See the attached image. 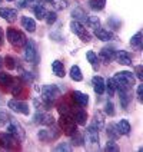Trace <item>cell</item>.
<instances>
[{
	"instance_id": "obj_14",
	"label": "cell",
	"mask_w": 143,
	"mask_h": 152,
	"mask_svg": "<svg viewBox=\"0 0 143 152\" xmlns=\"http://www.w3.org/2000/svg\"><path fill=\"white\" fill-rule=\"evenodd\" d=\"M115 53H116V50H115V48H112V46H106V48H103L100 52V59L105 62V63H109L110 60L115 59Z\"/></svg>"
},
{
	"instance_id": "obj_29",
	"label": "cell",
	"mask_w": 143,
	"mask_h": 152,
	"mask_svg": "<svg viewBox=\"0 0 143 152\" xmlns=\"http://www.w3.org/2000/svg\"><path fill=\"white\" fill-rule=\"evenodd\" d=\"M34 12V16L37 17L39 20H43L44 17H46V15H47V10L44 9V6H42V4H36L33 9Z\"/></svg>"
},
{
	"instance_id": "obj_45",
	"label": "cell",
	"mask_w": 143,
	"mask_h": 152,
	"mask_svg": "<svg viewBox=\"0 0 143 152\" xmlns=\"http://www.w3.org/2000/svg\"><path fill=\"white\" fill-rule=\"evenodd\" d=\"M137 99H139V102L143 101V83H140L139 86H137Z\"/></svg>"
},
{
	"instance_id": "obj_18",
	"label": "cell",
	"mask_w": 143,
	"mask_h": 152,
	"mask_svg": "<svg viewBox=\"0 0 143 152\" xmlns=\"http://www.w3.org/2000/svg\"><path fill=\"white\" fill-rule=\"evenodd\" d=\"M119 99H120V105L123 109H127L129 103H130V89H120L119 91Z\"/></svg>"
},
{
	"instance_id": "obj_34",
	"label": "cell",
	"mask_w": 143,
	"mask_h": 152,
	"mask_svg": "<svg viewBox=\"0 0 143 152\" xmlns=\"http://www.w3.org/2000/svg\"><path fill=\"white\" fill-rule=\"evenodd\" d=\"M105 88L107 89V92H109L110 96H113V95H115V92H116V85H115V80H113V77L107 80V83L105 85Z\"/></svg>"
},
{
	"instance_id": "obj_20",
	"label": "cell",
	"mask_w": 143,
	"mask_h": 152,
	"mask_svg": "<svg viewBox=\"0 0 143 152\" xmlns=\"http://www.w3.org/2000/svg\"><path fill=\"white\" fill-rule=\"evenodd\" d=\"M22 26H23V29H26V30L30 32V33H33L34 30H36V22L29 16L22 17Z\"/></svg>"
},
{
	"instance_id": "obj_40",
	"label": "cell",
	"mask_w": 143,
	"mask_h": 152,
	"mask_svg": "<svg viewBox=\"0 0 143 152\" xmlns=\"http://www.w3.org/2000/svg\"><path fill=\"white\" fill-rule=\"evenodd\" d=\"M9 119H10V118H9L7 113H6L4 110L0 109V125H6V124L9 122Z\"/></svg>"
},
{
	"instance_id": "obj_13",
	"label": "cell",
	"mask_w": 143,
	"mask_h": 152,
	"mask_svg": "<svg viewBox=\"0 0 143 152\" xmlns=\"http://www.w3.org/2000/svg\"><path fill=\"white\" fill-rule=\"evenodd\" d=\"M0 17H3L9 23H13L17 17V10L9 7H0Z\"/></svg>"
},
{
	"instance_id": "obj_27",
	"label": "cell",
	"mask_w": 143,
	"mask_h": 152,
	"mask_svg": "<svg viewBox=\"0 0 143 152\" xmlns=\"http://www.w3.org/2000/svg\"><path fill=\"white\" fill-rule=\"evenodd\" d=\"M89 6L94 12H100L106 6V0H89Z\"/></svg>"
},
{
	"instance_id": "obj_16",
	"label": "cell",
	"mask_w": 143,
	"mask_h": 152,
	"mask_svg": "<svg viewBox=\"0 0 143 152\" xmlns=\"http://www.w3.org/2000/svg\"><path fill=\"white\" fill-rule=\"evenodd\" d=\"M92 85H93L94 92L97 93V95H103L105 91H106V88H105V80H103V77H100V76H94L92 79Z\"/></svg>"
},
{
	"instance_id": "obj_8",
	"label": "cell",
	"mask_w": 143,
	"mask_h": 152,
	"mask_svg": "<svg viewBox=\"0 0 143 152\" xmlns=\"http://www.w3.org/2000/svg\"><path fill=\"white\" fill-rule=\"evenodd\" d=\"M83 136L86 138V142L89 145H92L94 148H99V128L96 126V124L89 125Z\"/></svg>"
},
{
	"instance_id": "obj_23",
	"label": "cell",
	"mask_w": 143,
	"mask_h": 152,
	"mask_svg": "<svg viewBox=\"0 0 143 152\" xmlns=\"http://www.w3.org/2000/svg\"><path fill=\"white\" fill-rule=\"evenodd\" d=\"M86 59L89 60V63L92 65L93 70H99V59H97V55L93 50L86 52Z\"/></svg>"
},
{
	"instance_id": "obj_22",
	"label": "cell",
	"mask_w": 143,
	"mask_h": 152,
	"mask_svg": "<svg viewBox=\"0 0 143 152\" xmlns=\"http://www.w3.org/2000/svg\"><path fill=\"white\" fill-rule=\"evenodd\" d=\"M116 126H118V131H119L120 135H129V134H130V124H129L127 119L119 121V124Z\"/></svg>"
},
{
	"instance_id": "obj_11",
	"label": "cell",
	"mask_w": 143,
	"mask_h": 152,
	"mask_svg": "<svg viewBox=\"0 0 143 152\" xmlns=\"http://www.w3.org/2000/svg\"><path fill=\"white\" fill-rule=\"evenodd\" d=\"M72 99H73V102H75L77 106H80V108L87 106V103H89V96L83 92H79V91L72 92Z\"/></svg>"
},
{
	"instance_id": "obj_4",
	"label": "cell",
	"mask_w": 143,
	"mask_h": 152,
	"mask_svg": "<svg viewBox=\"0 0 143 152\" xmlns=\"http://www.w3.org/2000/svg\"><path fill=\"white\" fill-rule=\"evenodd\" d=\"M25 59L29 63L37 65L39 62V53H37V46L33 40H26L25 43Z\"/></svg>"
},
{
	"instance_id": "obj_49",
	"label": "cell",
	"mask_w": 143,
	"mask_h": 152,
	"mask_svg": "<svg viewBox=\"0 0 143 152\" xmlns=\"http://www.w3.org/2000/svg\"><path fill=\"white\" fill-rule=\"evenodd\" d=\"M7 1H13V0H7Z\"/></svg>"
},
{
	"instance_id": "obj_37",
	"label": "cell",
	"mask_w": 143,
	"mask_h": 152,
	"mask_svg": "<svg viewBox=\"0 0 143 152\" xmlns=\"http://www.w3.org/2000/svg\"><path fill=\"white\" fill-rule=\"evenodd\" d=\"M105 113L109 115V116L115 115V106H113L112 102H106V105H105Z\"/></svg>"
},
{
	"instance_id": "obj_21",
	"label": "cell",
	"mask_w": 143,
	"mask_h": 152,
	"mask_svg": "<svg viewBox=\"0 0 143 152\" xmlns=\"http://www.w3.org/2000/svg\"><path fill=\"white\" fill-rule=\"evenodd\" d=\"M52 70H53V73L57 77H63L65 76V65L60 60H54L52 63Z\"/></svg>"
},
{
	"instance_id": "obj_46",
	"label": "cell",
	"mask_w": 143,
	"mask_h": 152,
	"mask_svg": "<svg viewBox=\"0 0 143 152\" xmlns=\"http://www.w3.org/2000/svg\"><path fill=\"white\" fill-rule=\"evenodd\" d=\"M22 79H23V80H26V82H30V80L33 79V76H32V73L23 72V73H22Z\"/></svg>"
},
{
	"instance_id": "obj_9",
	"label": "cell",
	"mask_w": 143,
	"mask_h": 152,
	"mask_svg": "<svg viewBox=\"0 0 143 152\" xmlns=\"http://www.w3.org/2000/svg\"><path fill=\"white\" fill-rule=\"evenodd\" d=\"M9 108L13 110V112H17V113H22V115H30V108L29 105L23 101H19V99H12L9 101Z\"/></svg>"
},
{
	"instance_id": "obj_47",
	"label": "cell",
	"mask_w": 143,
	"mask_h": 152,
	"mask_svg": "<svg viewBox=\"0 0 143 152\" xmlns=\"http://www.w3.org/2000/svg\"><path fill=\"white\" fill-rule=\"evenodd\" d=\"M3 40H4V32H3V29L0 27V46L3 45Z\"/></svg>"
},
{
	"instance_id": "obj_39",
	"label": "cell",
	"mask_w": 143,
	"mask_h": 152,
	"mask_svg": "<svg viewBox=\"0 0 143 152\" xmlns=\"http://www.w3.org/2000/svg\"><path fill=\"white\" fill-rule=\"evenodd\" d=\"M105 151H119V146L116 145V142H115V139L113 141H109L107 144H106V148H105Z\"/></svg>"
},
{
	"instance_id": "obj_24",
	"label": "cell",
	"mask_w": 143,
	"mask_h": 152,
	"mask_svg": "<svg viewBox=\"0 0 143 152\" xmlns=\"http://www.w3.org/2000/svg\"><path fill=\"white\" fill-rule=\"evenodd\" d=\"M72 17H73L75 20H77V22H86L87 15H86L80 7H75L72 10Z\"/></svg>"
},
{
	"instance_id": "obj_41",
	"label": "cell",
	"mask_w": 143,
	"mask_h": 152,
	"mask_svg": "<svg viewBox=\"0 0 143 152\" xmlns=\"http://www.w3.org/2000/svg\"><path fill=\"white\" fill-rule=\"evenodd\" d=\"M22 4H25L23 7H26V6H29V7H32V6H36V4H40V0H23L22 1Z\"/></svg>"
},
{
	"instance_id": "obj_38",
	"label": "cell",
	"mask_w": 143,
	"mask_h": 152,
	"mask_svg": "<svg viewBox=\"0 0 143 152\" xmlns=\"http://www.w3.org/2000/svg\"><path fill=\"white\" fill-rule=\"evenodd\" d=\"M46 22H47V25H53L54 22H56V19H57V16H56V13L54 12H47V15H46Z\"/></svg>"
},
{
	"instance_id": "obj_36",
	"label": "cell",
	"mask_w": 143,
	"mask_h": 152,
	"mask_svg": "<svg viewBox=\"0 0 143 152\" xmlns=\"http://www.w3.org/2000/svg\"><path fill=\"white\" fill-rule=\"evenodd\" d=\"M39 138H40L42 141H49V139H54L56 136L52 135L50 131H47V129H43V131H40V132H39Z\"/></svg>"
},
{
	"instance_id": "obj_44",
	"label": "cell",
	"mask_w": 143,
	"mask_h": 152,
	"mask_svg": "<svg viewBox=\"0 0 143 152\" xmlns=\"http://www.w3.org/2000/svg\"><path fill=\"white\" fill-rule=\"evenodd\" d=\"M56 151H72V148H70L66 142H63V144H60L56 146Z\"/></svg>"
},
{
	"instance_id": "obj_42",
	"label": "cell",
	"mask_w": 143,
	"mask_h": 152,
	"mask_svg": "<svg viewBox=\"0 0 143 152\" xmlns=\"http://www.w3.org/2000/svg\"><path fill=\"white\" fill-rule=\"evenodd\" d=\"M133 75L137 76V79L143 80V66H142V65L136 66V68H135V73H133Z\"/></svg>"
},
{
	"instance_id": "obj_5",
	"label": "cell",
	"mask_w": 143,
	"mask_h": 152,
	"mask_svg": "<svg viewBox=\"0 0 143 152\" xmlns=\"http://www.w3.org/2000/svg\"><path fill=\"white\" fill-rule=\"evenodd\" d=\"M6 34H7L9 43H10L12 46H15V48H20V46H23V45L26 43V40H27V39L25 37V34L22 33V32H19L17 29H13V27L7 29Z\"/></svg>"
},
{
	"instance_id": "obj_19",
	"label": "cell",
	"mask_w": 143,
	"mask_h": 152,
	"mask_svg": "<svg viewBox=\"0 0 143 152\" xmlns=\"http://www.w3.org/2000/svg\"><path fill=\"white\" fill-rule=\"evenodd\" d=\"M73 119H75L76 125H86V121H87V113L83 109H76L73 113Z\"/></svg>"
},
{
	"instance_id": "obj_2",
	"label": "cell",
	"mask_w": 143,
	"mask_h": 152,
	"mask_svg": "<svg viewBox=\"0 0 143 152\" xmlns=\"http://www.w3.org/2000/svg\"><path fill=\"white\" fill-rule=\"evenodd\" d=\"M60 96V89L56 85H46L42 88V102L46 108H50Z\"/></svg>"
},
{
	"instance_id": "obj_10",
	"label": "cell",
	"mask_w": 143,
	"mask_h": 152,
	"mask_svg": "<svg viewBox=\"0 0 143 152\" xmlns=\"http://www.w3.org/2000/svg\"><path fill=\"white\" fill-rule=\"evenodd\" d=\"M0 145L6 149H13L16 146V139L9 132H1L0 134Z\"/></svg>"
},
{
	"instance_id": "obj_17",
	"label": "cell",
	"mask_w": 143,
	"mask_h": 152,
	"mask_svg": "<svg viewBox=\"0 0 143 152\" xmlns=\"http://www.w3.org/2000/svg\"><path fill=\"white\" fill-rule=\"evenodd\" d=\"M94 34L99 40H103V42H109L110 39H113V33L106 30V29H102V27H97L94 29Z\"/></svg>"
},
{
	"instance_id": "obj_25",
	"label": "cell",
	"mask_w": 143,
	"mask_h": 152,
	"mask_svg": "<svg viewBox=\"0 0 143 152\" xmlns=\"http://www.w3.org/2000/svg\"><path fill=\"white\" fill-rule=\"evenodd\" d=\"M15 80H13V77L6 73V72H0V86L1 88H6V86H12Z\"/></svg>"
},
{
	"instance_id": "obj_6",
	"label": "cell",
	"mask_w": 143,
	"mask_h": 152,
	"mask_svg": "<svg viewBox=\"0 0 143 152\" xmlns=\"http://www.w3.org/2000/svg\"><path fill=\"white\" fill-rule=\"evenodd\" d=\"M59 125L62 128V131L68 136H70L72 134L76 132V122L72 115H62L59 119Z\"/></svg>"
},
{
	"instance_id": "obj_35",
	"label": "cell",
	"mask_w": 143,
	"mask_h": 152,
	"mask_svg": "<svg viewBox=\"0 0 143 152\" xmlns=\"http://www.w3.org/2000/svg\"><path fill=\"white\" fill-rule=\"evenodd\" d=\"M57 110L60 112V115H70V110H72V108L69 106L66 102H63V103H60L59 106H57Z\"/></svg>"
},
{
	"instance_id": "obj_50",
	"label": "cell",
	"mask_w": 143,
	"mask_h": 152,
	"mask_svg": "<svg viewBox=\"0 0 143 152\" xmlns=\"http://www.w3.org/2000/svg\"><path fill=\"white\" fill-rule=\"evenodd\" d=\"M0 3H1V0H0Z\"/></svg>"
},
{
	"instance_id": "obj_12",
	"label": "cell",
	"mask_w": 143,
	"mask_h": 152,
	"mask_svg": "<svg viewBox=\"0 0 143 152\" xmlns=\"http://www.w3.org/2000/svg\"><path fill=\"white\" fill-rule=\"evenodd\" d=\"M34 121L42 124V125H47V126L54 125V118L52 116L50 113H46V112H37L36 116H34Z\"/></svg>"
},
{
	"instance_id": "obj_32",
	"label": "cell",
	"mask_w": 143,
	"mask_h": 152,
	"mask_svg": "<svg viewBox=\"0 0 143 152\" xmlns=\"http://www.w3.org/2000/svg\"><path fill=\"white\" fill-rule=\"evenodd\" d=\"M107 135L112 139H118L119 136H120V134H119V131H118V126L113 125V124H109V126H107Z\"/></svg>"
},
{
	"instance_id": "obj_30",
	"label": "cell",
	"mask_w": 143,
	"mask_h": 152,
	"mask_svg": "<svg viewBox=\"0 0 143 152\" xmlns=\"http://www.w3.org/2000/svg\"><path fill=\"white\" fill-rule=\"evenodd\" d=\"M86 25L89 26L90 29H97V27H100V20H99L96 16H87V19H86Z\"/></svg>"
},
{
	"instance_id": "obj_28",
	"label": "cell",
	"mask_w": 143,
	"mask_h": 152,
	"mask_svg": "<svg viewBox=\"0 0 143 152\" xmlns=\"http://www.w3.org/2000/svg\"><path fill=\"white\" fill-rule=\"evenodd\" d=\"M130 45L133 46V48H136V49H142V45H143V40H142V32H137V33L130 39Z\"/></svg>"
},
{
	"instance_id": "obj_48",
	"label": "cell",
	"mask_w": 143,
	"mask_h": 152,
	"mask_svg": "<svg viewBox=\"0 0 143 152\" xmlns=\"http://www.w3.org/2000/svg\"><path fill=\"white\" fill-rule=\"evenodd\" d=\"M1 65H3V63H1V59H0V68H1Z\"/></svg>"
},
{
	"instance_id": "obj_33",
	"label": "cell",
	"mask_w": 143,
	"mask_h": 152,
	"mask_svg": "<svg viewBox=\"0 0 143 152\" xmlns=\"http://www.w3.org/2000/svg\"><path fill=\"white\" fill-rule=\"evenodd\" d=\"M12 86H13V88H12V95L19 98V96L23 93V85L22 83H15V82H13Z\"/></svg>"
},
{
	"instance_id": "obj_1",
	"label": "cell",
	"mask_w": 143,
	"mask_h": 152,
	"mask_svg": "<svg viewBox=\"0 0 143 152\" xmlns=\"http://www.w3.org/2000/svg\"><path fill=\"white\" fill-rule=\"evenodd\" d=\"M113 80H115V85H116V91L130 89L135 85V76L129 70H123V72H119V73L113 76Z\"/></svg>"
},
{
	"instance_id": "obj_31",
	"label": "cell",
	"mask_w": 143,
	"mask_h": 152,
	"mask_svg": "<svg viewBox=\"0 0 143 152\" xmlns=\"http://www.w3.org/2000/svg\"><path fill=\"white\" fill-rule=\"evenodd\" d=\"M72 142H73V145H83L84 144V136L83 134H80V132H77L76 131L75 134H72Z\"/></svg>"
},
{
	"instance_id": "obj_3",
	"label": "cell",
	"mask_w": 143,
	"mask_h": 152,
	"mask_svg": "<svg viewBox=\"0 0 143 152\" xmlns=\"http://www.w3.org/2000/svg\"><path fill=\"white\" fill-rule=\"evenodd\" d=\"M7 132L16 139L17 142H23V141H25V138H26L25 129H23V126H22L17 121H15V119H10V121H9Z\"/></svg>"
},
{
	"instance_id": "obj_15",
	"label": "cell",
	"mask_w": 143,
	"mask_h": 152,
	"mask_svg": "<svg viewBox=\"0 0 143 152\" xmlns=\"http://www.w3.org/2000/svg\"><path fill=\"white\" fill-rule=\"evenodd\" d=\"M115 58H116V60H118L120 65H126V66L132 65V56H130L129 52H126V50L116 52V53H115Z\"/></svg>"
},
{
	"instance_id": "obj_43",
	"label": "cell",
	"mask_w": 143,
	"mask_h": 152,
	"mask_svg": "<svg viewBox=\"0 0 143 152\" xmlns=\"http://www.w3.org/2000/svg\"><path fill=\"white\" fill-rule=\"evenodd\" d=\"M6 63H7V68L9 69H15V68H16V65H15V63H16V60L13 59V58H10V56H7V58H6Z\"/></svg>"
},
{
	"instance_id": "obj_26",
	"label": "cell",
	"mask_w": 143,
	"mask_h": 152,
	"mask_svg": "<svg viewBox=\"0 0 143 152\" xmlns=\"http://www.w3.org/2000/svg\"><path fill=\"white\" fill-rule=\"evenodd\" d=\"M70 77L75 80V82H82L83 80V75H82V72H80V68L79 66H72L70 68Z\"/></svg>"
},
{
	"instance_id": "obj_7",
	"label": "cell",
	"mask_w": 143,
	"mask_h": 152,
	"mask_svg": "<svg viewBox=\"0 0 143 152\" xmlns=\"http://www.w3.org/2000/svg\"><path fill=\"white\" fill-rule=\"evenodd\" d=\"M70 30H72L75 34H77V36L82 39V42L89 43L90 40H92V36H90V34H89V32L86 30V27H84L80 22H77V20L70 22Z\"/></svg>"
}]
</instances>
